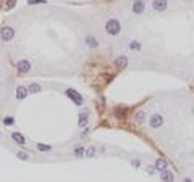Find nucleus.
I'll return each instance as SVG.
<instances>
[{
	"label": "nucleus",
	"instance_id": "5701e85b",
	"mask_svg": "<svg viewBox=\"0 0 194 182\" xmlns=\"http://www.w3.org/2000/svg\"><path fill=\"white\" fill-rule=\"evenodd\" d=\"M3 122H5V124H13V118H5V119H3Z\"/></svg>",
	"mask_w": 194,
	"mask_h": 182
},
{
	"label": "nucleus",
	"instance_id": "f257e3e1",
	"mask_svg": "<svg viewBox=\"0 0 194 182\" xmlns=\"http://www.w3.org/2000/svg\"><path fill=\"white\" fill-rule=\"evenodd\" d=\"M120 29H121V26H120V21H118V19H109V21H107L105 31L110 35H117L120 32Z\"/></svg>",
	"mask_w": 194,
	"mask_h": 182
},
{
	"label": "nucleus",
	"instance_id": "0eeeda50",
	"mask_svg": "<svg viewBox=\"0 0 194 182\" xmlns=\"http://www.w3.org/2000/svg\"><path fill=\"white\" fill-rule=\"evenodd\" d=\"M142 11H144V2H142V0H136V2L133 3V13L141 15Z\"/></svg>",
	"mask_w": 194,
	"mask_h": 182
},
{
	"label": "nucleus",
	"instance_id": "9b49d317",
	"mask_svg": "<svg viewBox=\"0 0 194 182\" xmlns=\"http://www.w3.org/2000/svg\"><path fill=\"white\" fill-rule=\"evenodd\" d=\"M28 92H29V89H25V87H18V90H16V98H19V100L26 98Z\"/></svg>",
	"mask_w": 194,
	"mask_h": 182
},
{
	"label": "nucleus",
	"instance_id": "39448f33",
	"mask_svg": "<svg viewBox=\"0 0 194 182\" xmlns=\"http://www.w3.org/2000/svg\"><path fill=\"white\" fill-rule=\"evenodd\" d=\"M152 7H154L155 11H164L165 8H167V0H154Z\"/></svg>",
	"mask_w": 194,
	"mask_h": 182
},
{
	"label": "nucleus",
	"instance_id": "6e6552de",
	"mask_svg": "<svg viewBox=\"0 0 194 182\" xmlns=\"http://www.w3.org/2000/svg\"><path fill=\"white\" fill-rule=\"evenodd\" d=\"M126 65H128V58L126 57H118L117 60H115V66L117 68H126Z\"/></svg>",
	"mask_w": 194,
	"mask_h": 182
},
{
	"label": "nucleus",
	"instance_id": "9d476101",
	"mask_svg": "<svg viewBox=\"0 0 194 182\" xmlns=\"http://www.w3.org/2000/svg\"><path fill=\"white\" fill-rule=\"evenodd\" d=\"M11 139L16 142V144H19V145H25V144H26V142H25V137H23L19 132H13V134H11Z\"/></svg>",
	"mask_w": 194,
	"mask_h": 182
},
{
	"label": "nucleus",
	"instance_id": "b1692460",
	"mask_svg": "<svg viewBox=\"0 0 194 182\" xmlns=\"http://www.w3.org/2000/svg\"><path fill=\"white\" fill-rule=\"evenodd\" d=\"M74 153H76V156H81L83 153H84V148H78V150H76V152H74Z\"/></svg>",
	"mask_w": 194,
	"mask_h": 182
},
{
	"label": "nucleus",
	"instance_id": "f8f14e48",
	"mask_svg": "<svg viewBox=\"0 0 194 182\" xmlns=\"http://www.w3.org/2000/svg\"><path fill=\"white\" fill-rule=\"evenodd\" d=\"M86 43H88L89 47H92V49H97V45H99V42L92 37V35H89V37L86 39Z\"/></svg>",
	"mask_w": 194,
	"mask_h": 182
},
{
	"label": "nucleus",
	"instance_id": "a211bd4d",
	"mask_svg": "<svg viewBox=\"0 0 194 182\" xmlns=\"http://www.w3.org/2000/svg\"><path fill=\"white\" fill-rule=\"evenodd\" d=\"M29 5H37V3H47V0H28Z\"/></svg>",
	"mask_w": 194,
	"mask_h": 182
},
{
	"label": "nucleus",
	"instance_id": "f3484780",
	"mask_svg": "<svg viewBox=\"0 0 194 182\" xmlns=\"http://www.w3.org/2000/svg\"><path fill=\"white\" fill-rule=\"evenodd\" d=\"M129 47H131L133 50H139L141 49V45H139V42H136V41H133L131 43H129Z\"/></svg>",
	"mask_w": 194,
	"mask_h": 182
},
{
	"label": "nucleus",
	"instance_id": "ddd939ff",
	"mask_svg": "<svg viewBox=\"0 0 194 182\" xmlns=\"http://www.w3.org/2000/svg\"><path fill=\"white\" fill-rule=\"evenodd\" d=\"M160 177H162V181H173V174H172V172H168L167 169L160 172Z\"/></svg>",
	"mask_w": 194,
	"mask_h": 182
},
{
	"label": "nucleus",
	"instance_id": "423d86ee",
	"mask_svg": "<svg viewBox=\"0 0 194 182\" xmlns=\"http://www.w3.org/2000/svg\"><path fill=\"white\" fill-rule=\"evenodd\" d=\"M29 69H31V63L28 61V60H21V61L18 63V71H19V73L25 74V73H28Z\"/></svg>",
	"mask_w": 194,
	"mask_h": 182
},
{
	"label": "nucleus",
	"instance_id": "393cba45",
	"mask_svg": "<svg viewBox=\"0 0 194 182\" xmlns=\"http://www.w3.org/2000/svg\"><path fill=\"white\" fill-rule=\"evenodd\" d=\"M94 155V148H89L88 150V156H92Z\"/></svg>",
	"mask_w": 194,
	"mask_h": 182
},
{
	"label": "nucleus",
	"instance_id": "dca6fc26",
	"mask_svg": "<svg viewBox=\"0 0 194 182\" xmlns=\"http://www.w3.org/2000/svg\"><path fill=\"white\" fill-rule=\"evenodd\" d=\"M39 90H41V85H39V84H31L29 85V92L36 94V92H39Z\"/></svg>",
	"mask_w": 194,
	"mask_h": 182
},
{
	"label": "nucleus",
	"instance_id": "6ab92c4d",
	"mask_svg": "<svg viewBox=\"0 0 194 182\" xmlns=\"http://www.w3.org/2000/svg\"><path fill=\"white\" fill-rule=\"evenodd\" d=\"M15 3H16V0H8V2H7V8H13V7H15Z\"/></svg>",
	"mask_w": 194,
	"mask_h": 182
},
{
	"label": "nucleus",
	"instance_id": "bb28decb",
	"mask_svg": "<svg viewBox=\"0 0 194 182\" xmlns=\"http://www.w3.org/2000/svg\"><path fill=\"white\" fill-rule=\"evenodd\" d=\"M147 172H149V174L154 172V168H152V166H149V168H147Z\"/></svg>",
	"mask_w": 194,
	"mask_h": 182
},
{
	"label": "nucleus",
	"instance_id": "4be33fe9",
	"mask_svg": "<svg viewBox=\"0 0 194 182\" xmlns=\"http://www.w3.org/2000/svg\"><path fill=\"white\" fill-rule=\"evenodd\" d=\"M18 158H21V160H28V155H26L25 152H19L18 153Z\"/></svg>",
	"mask_w": 194,
	"mask_h": 182
},
{
	"label": "nucleus",
	"instance_id": "412c9836",
	"mask_svg": "<svg viewBox=\"0 0 194 182\" xmlns=\"http://www.w3.org/2000/svg\"><path fill=\"white\" fill-rule=\"evenodd\" d=\"M37 148L41 150V152H45V150H50V147H49V145H41V144L37 145Z\"/></svg>",
	"mask_w": 194,
	"mask_h": 182
},
{
	"label": "nucleus",
	"instance_id": "7ed1b4c3",
	"mask_svg": "<svg viewBox=\"0 0 194 182\" xmlns=\"http://www.w3.org/2000/svg\"><path fill=\"white\" fill-rule=\"evenodd\" d=\"M149 124H150V127H152V129H157V127H160V126L164 124V118H162L160 114H152Z\"/></svg>",
	"mask_w": 194,
	"mask_h": 182
},
{
	"label": "nucleus",
	"instance_id": "1a4fd4ad",
	"mask_svg": "<svg viewBox=\"0 0 194 182\" xmlns=\"http://www.w3.org/2000/svg\"><path fill=\"white\" fill-rule=\"evenodd\" d=\"M167 161H165V160H162V158H159V160H157L155 161V169H157V171H165V169H167Z\"/></svg>",
	"mask_w": 194,
	"mask_h": 182
},
{
	"label": "nucleus",
	"instance_id": "a878e982",
	"mask_svg": "<svg viewBox=\"0 0 194 182\" xmlns=\"http://www.w3.org/2000/svg\"><path fill=\"white\" fill-rule=\"evenodd\" d=\"M133 166H134V168H138V166H139V161L134 160V161H133Z\"/></svg>",
	"mask_w": 194,
	"mask_h": 182
},
{
	"label": "nucleus",
	"instance_id": "aec40b11",
	"mask_svg": "<svg viewBox=\"0 0 194 182\" xmlns=\"http://www.w3.org/2000/svg\"><path fill=\"white\" fill-rule=\"evenodd\" d=\"M136 119H138V122H144V114H142V113H138V114H136Z\"/></svg>",
	"mask_w": 194,
	"mask_h": 182
},
{
	"label": "nucleus",
	"instance_id": "4468645a",
	"mask_svg": "<svg viewBox=\"0 0 194 182\" xmlns=\"http://www.w3.org/2000/svg\"><path fill=\"white\" fill-rule=\"evenodd\" d=\"M78 124H80V127H84V126L88 124V114H86V113H81V114H80V122H78Z\"/></svg>",
	"mask_w": 194,
	"mask_h": 182
},
{
	"label": "nucleus",
	"instance_id": "20e7f679",
	"mask_svg": "<svg viewBox=\"0 0 194 182\" xmlns=\"http://www.w3.org/2000/svg\"><path fill=\"white\" fill-rule=\"evenodd\" d=\"M15 35V31L11 29V27H3L2 29V39L3 41H11Z\"/></svg>",
	"mask_w": 194,
	"mask_h": 182
},
{
	"label": "nucleus",
	"instance_id": "2eb2a0df",
	"mask_svg": "<svg viewBox=\"0 0 194 182\" xmlns=\"http://www.w3.org/2000/svg\"><path fill=\"white\" fill-rule=\"evenodd\" d=\"M115 114H117V118H125L126 110L125 108H117V110H115Z\"/></svg>",
	"mask_w": 194,
	"mask_h": 182
},
{
	"label": "nucleus",
	"instance_id": "f03ea898",
	"mask_svg": "<svg viewBox=\"0 0 194 182\" xmlns=\"http://www.w3.org/2000/svg\"><path fill=\"white\" fill-rule=\"evenodd\" d=\"M66 95H68V97H70L71 100H73L74 103L78 105V106H80V105H83V97H81L80 94L76 92V90H73V89H68V90H66Z\"/></svg>",
	"mask_w": 194,
	"mask_h": 182
}]
</instances>
